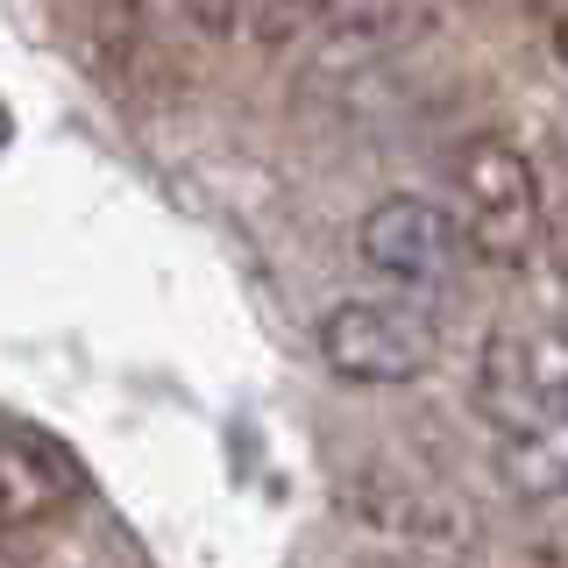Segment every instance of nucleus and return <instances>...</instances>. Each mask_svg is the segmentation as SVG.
<instances>
[{
    "instance_id": "obj_1",
    "label": "nucleus",
    "mask_w": 568,
    "mask_h": 568,
    "mask_svg": "<svg viewBox=\"0 0 568 568\" xmlns=\"http://www.w3.org/2000/svg\"><path fill=\"white\" fill-rule=\"evenodd\" d=\"M455 185V221L469 235V256L490 271H519L540 256L547 242V185L532 171V156L511 135H469L448 164Z\"/></svg>"
},
{
    "instance_id": "obj_2",
    "label": "nucleus",
    "mask_w": 568,
    "mask_h": 568,
    "mask_svg": "<svg viewBox=\"0 0 568 568\" xmlns=\"http://www.w3.org/2000/svg\"><path fill=\"white\" fill-rule=\"evenodd\" d=\"M320 363L342 384H419L440 363V327L413 292L342 298L320 320Z\"/></svg>"
},
{
    "instance_id": "obj_3",
    "label": "nucleus",
    "mask_w": 568,
    "mask_h": 568,
    "mask_svg": "<svg viewBox=\"0 0 568 568\" xmlns=\"http://www.w3.org/2000/svg\"><path fill=\"white\" fill-rule=\"evenodd\" d=\"M355 248L390 292H413V298L448 292L469 271V235H462L455 206L419 200V192H384L355 227Z\"/></svg>"
},
{
    "instance_id": "obj_4",
    "label": "nucleus",
    "mask_w": 568,
    "mask_h": 568,
    "mask_svg": "<svg viewBox=\"0 0 568 568\" xmlns=\"http://www.w3.org/2000/svg\"><path fill=\"white\" fill-rule=\"evenodd\" d=\"M476 413L497 434L568 413V327L505 320L484 342V355H476Z\"/></svg>"
},
{
    "instance_id": "obj_5",
    "label": "nucleus",
    "mask_w": 568,
    "mask_h": 568,
    "mask_svg": "<svg viewBox=\"0 0 568 568\" xmlns=\"http://www.w3.org/2000/svg\"><path fill=\"white\" fill-rule=\"evenodd\" d=\"M79 505V462H71L43 426L0 419V540L64 519Z\"/></svg>"
},
{
    "instance_id": "obj_6",
    "label": "nucleus",
    "mask_w": 568,
    "mask_h": 568,
    "mask_svg": "<svg viewBox=\"0 0 568 568\" xmlns=\"http://www.w3.org/2000/svg\"><path fill=\"white\" fill-rule=\"evenodd\" d=\"M497 476L519 497H568V413L497 434Z\"/></svg>"
},
{
    "instance_id": "obj_7",
    "label": "nucleus",
    "mask_w": 568,
    "mask_h": 568,
    "mask_svg": "<svg viewBox=\"0 0 568 568\" xmlns=\"http://www.w3.org/2000/svg\"><path fill=\"white\" fill-rule=\"evenodd\" d=\"M320 22H327V0H235V36H248L256 50H284Z\"/></svg>"
},
{
    "instance_id": "obj_8",
    "label": "nucleus",
    "mask_w": 568,
    "mask_h": 568,
    "mask_svg": "<svg viewBox=\"0 0 568 568\" xmlns=\"http://www.w3.org/2000/svg\"><path fill=\"white\" fill-rule=\"evenodd\" d=\"M540 248L561 263V277H568V200H561V206H547V242H540Z\"/></svg>"
},
{
    "instance_id": "obj_9",
    "label": "nucleus",
    "mask_w": 568,
    "mask_h": 568,
    "mask_svg": "<svg viewBox=\"0 0 568 568\" xmlns=\"http://www.w3.org/2000/svg\"><path fill=\"white\" fill-rule=\"evenodd\" d=\"M555 58L568 64V8H561V22H555Z\"/></svg>"
}]
</instances>
